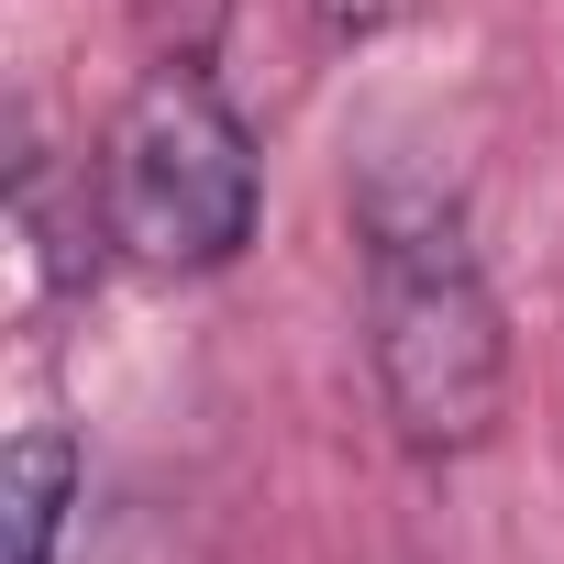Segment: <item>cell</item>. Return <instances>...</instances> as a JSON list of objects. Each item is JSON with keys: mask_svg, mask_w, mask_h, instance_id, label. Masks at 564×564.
<instances>
[{"mask_svg": "<svg viewBox=\"0 0 564 564\" xmlns=\"http://www.w3.org/2000/svg\"><path fill=\"white\" fill-rule=\"evenodd\" d=\"M100 199L133 265L155 276H210L254 243V133L210 89V67H155L111 144H100Z\"/></svg>", "mask_w": 564, "mask_h": 564, "instance_id": "7a4b0ae2", "label": "cell"}, {"mask_svg": "<svg viewBox=\"0 0 564 564\" xmlns=\"http://www.w3.org/2000/svg\"><path fill=\"white\" fill-rule=\"evenodd\" d=\"M78 509V443L56 421H34L0 465V520H12V564H56V531Z\"/></svg>", "mask_w": 564, "mask_h": 564, "instance_id": "3957f363", "label": "cell"}, {"mask_svg": "<svg viewBox=\"0 0 564 564\" xmlns=\"http://www.w3.org/2000/svg\"><path fill=\"white\" fill-rule=\"evenodd\" d=\"M311 12H322V34H333V45H355V34H377V23H388V0H311Z\"/></svg>", "mask_w": 564, "mask_h": 564, "instance_id": "5b68a950", "label": "cell"}, {"mask_svg": "<svg viewBox=\"0 0 564 564\" xmlns=\"http://www.w3.org/2000/svg\"><path fill=\"white\" fill-rule=\"evenodd\" d=\"M355 232H366V355L388 432L410 454H476L509 410V322L465 243L454 188H432L421 166H377Z\"/></svg>", "mask_w": 564, "mask_h": 564, "instance_id": "6da1fadb", "label": "cell"}, {"mask_svg": "<svg viewBox=\"0 0 564 564\" xmlns=\"http://www.w3.org/2000/svg\"><path fill=\"white\" fill-rule=\"evenodd\" d=\"M221 23H232V0H133V34L155 67H210Z\"/></svg>", "mask_w": 564, "mask_h": 564, "instance_id": "277c9868", "label": "cell"}]
</instances>
